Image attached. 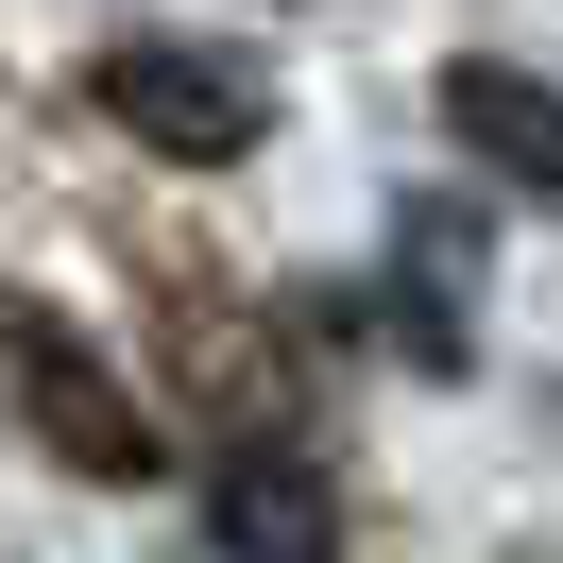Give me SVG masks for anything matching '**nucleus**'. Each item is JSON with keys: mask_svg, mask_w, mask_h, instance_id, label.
Segmentation results:
<instances>
[{"mask_svg": "<svg viewBox=\"0 0 563 563\" xmlns=\"http://www.w3.org/2000/svg\"><path fill=\"white\" fill-rule=\"evenodd\" d=\"M86 103H103L137 154H172V172H240V154H256V120H274L240 52H188V35H120L103 69H86Z\"/></svg>", "mask_w": 563, "mask_h": 563, "instance_id": "f257e3e1", "label": "nucleus"}, {"mask_svg": "<svg viewBox=\"0 0 563 563\" xmlns=\"http://www.w3.org/2000/svg\"><path fill=\"white\" fill-rule=\"evenodd\" d=\"M0 358H18V410H35L52 444L86 461V478H120V495H137L154 461H172V444H154V410H137V393L103 376V342H86V324H52V308H18V342H0Z\"/></svg>", "mask_w": 563, "mask_h": 563, "instance_id": "f03ea898", "label": "nucleus"}, {"mask_svg": "<svg viewBox=\"0 0 563 563\" xmlns=\"http://www.w3.org/2000/svg\"><path fill=\"white\" fill-rule=\"evenodd\" d=\"M206 529H222V563H342V495H324V461L274 444V427H240V444L206 461Z\"/></svg>", "mask_w": 563, "mask_h": 563, "instance_id": "7ed1b4c3", "label": "nucleus"}, {"mask_svg": "<svg viewBox=\"0 0 563 563\" xmlns=\"http://www.w3.org/2000/svg\"><path fill=\"white\" fill-rule=\"evenodd\" d=\"M444 120L478 137V172H495V188H563V103H547V69L461 52V69H444Z\"/></svg>", "mask_w": 563, "mask_h": 563, "instance_id": "20e7f679", "label": "nucleus"}]
</instances>
